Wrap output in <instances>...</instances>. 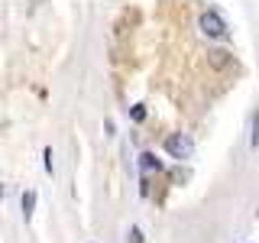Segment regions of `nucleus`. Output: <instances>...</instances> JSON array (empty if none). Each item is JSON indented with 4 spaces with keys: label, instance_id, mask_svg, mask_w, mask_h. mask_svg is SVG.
I'll return each instance as SVG.
<instances>
[{
    "label": "nucleus",
    "instance_id": "2",
    "mask_svg": "<svg viewBox=\"0 0 259 243\" xmlns=\"http://www.w3.org/2000/svg\"><path fill=\"white\" fill-rule=\"evenodd\" d=\"M165 149L172 152L175 159H191V152H194V140L188 133H172L165 140Z\"/></svg>",
    "mask_w": 259,
    "mask_h": 243
},
{
    "label": "nucleus",
    "instance_id": "3",
    "mask_svg": "<svg viewBox=\"0 0 259 243\" xmlns=\"http://www.w3.org/2000/svg\"><path fill=\"white\" fill-rule=\"evenodd\" d=\"M140 166H143V172H152V169L159 172V169H162V162H159L156 156H152V152H143V156H140Z\"/></svg>",
    "mask_w": 259,
    "mask_h": 243
},
{
    "label": "nucleus",
    "instance_id": "1",
    "mask_svg": "<svg viewBox=\"0 0 259 243\" xmlns=\"http://www.w3.org/2000/svg\"><path fill=\"white\" fill-rule=\"evenodd\" d=\"M198 26H201V32H204V36H210V39H227V26H224V20H221L214 10L201 13V16H198Z\"/></svg>",
    "mask_w": 259,
    "mask_h": 243
},
{
    "label": "nucleus",
    "instance_id": "6",
    "mask_svg": "<svg viewBox=\"0 0 259 243\" xmlns=\"http://www.w3.org/2000/svg\"><path fill=\"white\" fill-rule=\"evenodd\" d=\"M130 237H133V243H143V237H140V230H136V227L130 230Z\"/></svg>",
    "mask_w": 259,
    "mask_h": 243
},
{
    "label": "nucleus",
    "instance_id": "5",
    "mask_svg": "<svg viewBox=\"0 0 259 243\" xmlns=\"http://www.w3.org/2000/svg\"><path fill=\"white\" fill-rule=\"evenodd\" d=\"M210 62H214L217 68H221V65H227V52H221V49H217V52H210Z\"/></svg>",
    "mask_w": 259,
    "mask_h": 243
},
{
    "label": "nucleus",
    "instance_id": "4",
    "mask_svg": "<svg viewBox=\"0 0 259 243\" xmlns=\"http://www.w3.org/2000/svg\"><path fill=\"white\" fill-rule=\"evenodd\" d=\"M32 205H36V191H26L23 194V217H26V221L32 217Z\"/></svg>",
    "mask_w": 259,
    "mask_h": 243
}]
</instances>
